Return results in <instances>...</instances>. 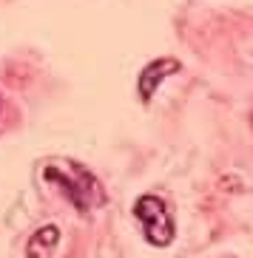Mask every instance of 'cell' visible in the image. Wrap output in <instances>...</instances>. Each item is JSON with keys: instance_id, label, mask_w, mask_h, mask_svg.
<instances>
[{"instance_id": "1", "label": "cell", "mask_w": 253, "mask_h": 258, "mask_svg": "<svg viewBox=\"0 0 253 258\" xmlns=\"http://www.w3.org/2000/svg\"><path fill=\"white\" fill-rule=\"evenodd\" d=\"M46 182L54 187L63 190V196L69 199L77 210H91V207L106 205V190L103 184L94 179L83 165H63V162H54L46 167Z\"/></svg>"}, {"instance_id": "2", "label": "cell", "mask_w": 253, "mask_h": 258, "mask_svg": "<svg viewBox=\"0 0 253 258\" xmlns=\"http://www.w3.org/2000/svg\"><path fill=\"white\" fill-rule=\"evenodd\" d=\"M134 219L142 224V233L154 247H168L174 241V235H177V224H174L168 205L154 193L139 196L134 202Z\"/></svg>"}, {"instance_id": "3", "label": "cell", "mask_w": 253, "mask_h": 258, "mask_svg": "<svg viewBox=\"0 0 253 258\" xmlns=\"http://www.w3.org/2000/svg\"><path fill=\"white\" fill-rule=\"evenodd\" d=\"M179 71V62L174 57H160V60H151L145 69L139 71V97L142 102H151L154 99V91L165 83L168 74H177Z\"/></svg>"}, {"instance_id": "4", "label": "cell", "mask_w": 253, "mask_h": 258, "mask_svg": "<svg viewBox=\"0 0 253 258\" xmlns=\"http://www.w3.org/2000/svg\"><path fill=\"white\" fill-rule=\"evenodd\" d=\"M57 241H60V230L54 227V224L40 227L37 233L29 238L26 255H29V258H52V252L57 250Z\"/></svg>"}, {"instance_id": "5", "label": "cell", "mask_w": 253, "mask_h": 258, "mask_svg": "<svg viewBox=\"0 0 253 258\" xmlns=\"http://www.w3.org/2000/svg\"><path fill=\"white\" fill-rule=\"evenodd\" d=\"M0 108H3V99H0Z\"/></svg>"}]
</instances>
